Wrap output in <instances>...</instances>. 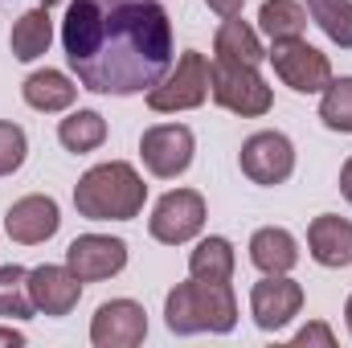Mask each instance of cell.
Segmentation results:
<instances>
[{"label": "cell", "instance_id": "cell-1", "mask_svg": "<svg viewBox=\"0 0 352 348\" xmlns=\"http://www.w3.org/2000/svg\"><path fill=\"white\" fill-rule=\"evenodd\" d=\"M62 50L90 94H148L176 62L173 17L160 0H70Z\"/></svg>", "mask_w": 352, "mask_h": 348}, {"label": "cell", "instance_id": "cell-2", "mask_svg": "<svg viewBox=\"0 0 352 348\" xmlns=\"http://www.w3.org/2000/svg\"><path fill=\"white\" fill-rule=\"evenodd\" d=\"M148 184L127 160H107L94 164L74 184V209L87 221H131L144 213Z\"/></svg>", "mask_w": 352, "mask_h": 348}, {"label": "cell", "instance_id": "cell-3", "mask_svg": "<svg viewBox=\"0 0 352 348\" xmlns=\"http://www.w3.org/2000/svg\"><path fill=\"white\" fill-rule=\"evenodd\" d=\"M164 324L176 336H197V332L226 336L238 324V295L230 283H209V279L176 283L164 299Z\"/></svg>", "mask_w": 352, "mask_h": 348}, {"label": "cell", "instance_id": "cell-4", "mask_svg": "<svg viewBox=\"0 0 352 348\" xmlns=\"http://www.w3.org/2000/svg\"><path fill=\"white\" fill-rule=\"evenodd\" d=\"M209 78H213V62L201 50H184L173 62V70L148 90V107L156 115H176V111H192L209 98Z\"/></svg>", "mask_w": 352, "mask_h": 348}, {"label": "cell", "instance_id": "cell-5", "mask_svg": "<svg viewBox=\"0 0 352 348\" xmlns=\"http://www.w3.org/2000/svg\"><path fill=\"white\" fill-rule=\"evenodd\" d=\"M209 98L242 119H258L274 107V94L263 83V74L254 66H234V62H213V78H209Z\"/></svg>", "mask_w": 352, "mask_h": 348}, {"label": "cell", "instance_id": "cell-6", "mask_svg": "<svg viewBox=\"0 0 352 348\" xmlns=\"http://www.w3.org/2000/svg\"><path fill=\"white\" fill-rule=\"evenodd\" d=\"M266 58H270L278 83L291 87L295 94H324V87L332 83V62H328V54H320L316 45H307V37L270 41Z\"/></svg>", "mask_w": 352, "mask_h": 348}, {"label": "cell", "instance_id": "cell-7", "mask_svg": "<svg viewBox=\"0 0 352 348\" xmlns=\"http://www.w3.org/2000/svg\"><path fill=\"white\" fill-rule=\"evenodd\" d=\"M205 217H209L205 213V197L197 188H173V193H164L156 201V209L148 217V230L164 246H184V242H192L205 230Z\"/></svg>", "mask_w": 352, "mask_h": 348}, {"label": "cell", "instance_id": "cell-8", "mask_svg": "<svg viewBox=\"0 0 352 348\" xmlns=\"http://www.w3.org/2000/svg\"><path fill=\"white\" fill-rule=\"evenodd\" d=\"M192 152H197V140L184 123H156L140 135L144 168L152 176H160V180H176L180 173H188Z\"/></svg>", "mask_w": 352, "mask_h": 348}, {"label": "cell", "instance_id": "cell-9", "mask_svg": "<svg viewBox=\"0 0 352 348\" xmlns=\"http://www.w3.org/2000/svg\"><path fill=\"white\" fill-rule=\"evenodd\" d=\"M238 164H242V173L250 176L254 184L274 188V184H283L287 176L295 173V144L283 131H254L242 144Z\"/></svg>", "mask_w": 352, "mask_h": 348}, {"label": "cell", "instance_id": "cell-10", "mask_svg": "<svg viewBox=\"0 0 352 348\" xmlns=\"http://www.w3.org/2000/svg\"><path fill=\"white\" fill-rule=\"evenodd\" d=\"M148 336V312L135 299H111L90 320V345L94 348H135Z\"/></svg>", "mask_w": 352, "mask_h": 348}, {"label": "cell", "instance_id": "cell-11", "mask_svg": "<svg viewBox=\"0 0 352 348\" xmlns=\"http://www.w3.org/2000/svg\"><path fill=\"white\" fill-rule=\"evenodd\" d=\"M303 312V287L291 274H266L263 283H254L250 291V316L263 332L287 328L295 316Z\"/></svg>", "mask_w": 352, "mask_h": 348}, {"label": "cell", "instance_id": "cell-12", "mask_svg": "<svg viewBox=\"0 0 352 348\" xmlns=\"http://www.w3.org/2000/svg\"><path fill=\"white\" fill-rule=\"evenodd\" d=\"M66 266L82 283H102L127 266V242L111 234H82L66 246Z\"/></svg>", "mask_w": 352, "mask_h": 348}, {"label": "cell", "instance_id": "cell-13", "mask_svg": "<svg viewBox=\"0 0 352 348\" xmlns=\"http://www.w3.org/2000/svg\"><path fill=\"white\" fill-rule=\"evenodd\" d=\"M58 226H62L58 201L45 193H29V197L12 201V209L4 213V230L16 246H41L58 234Z\"/></svg>", "mask_w": 352, "mask_h": 348}, {"label": "cell", "instance_id": "cell-14", "mask_svg": "<svg viewBox=\"0 0 352 348\" xmlns=\"http://www.w3.org/2000/svg\"><path fill=\"white\" fill-rule=\"evenodd\" d=\"M29 295H33V307L41 316H70L82 299V279L70 270V266H33L29 270Z\"/></svg>", "mask_w": 352, "mask_h": 348}, {"label": "cell", "instance_id": "cell-15", "mask_svg": "<svg viewBox=\"0 0 352 348\" xmlns=\"http://www.w3.org/2000/svg\"><path fill=\"white\" fill-rule=\"evenodd\" d=\"M307 250L328 270L349 266L352 262V221L349 217H336V213H320L307 226Z\"/></svg>", "mask_w": 352, "mask_h": 348}, {"label": "cell", "instance_id": "cell-16", "mask_svg": "<svg viewBox=\"0 0 352 348\" xmlns=\"http://www.w3.org/2000/svg\"><path fill=\"white\" fill-rule=\"evenodd\" d=\"M213 54H217L213 62H234V66H254V70L266 62L258 29L246 25L242 12H238V17H221V25H217V33H213Z\"/></svg>", "mask_w": 352, "mask_h": 348}, {"label": "cell", "instance_id": "cell-17", "mask_svg": "<svg viewBox=\"0 0 352 348\" xmlns=\"http://www.w3.org/2000/svg\"><path fill=\"white\" fill-rule=\"evenodd\" d=\"M250 262L263 270V274H291L295 262H299V242L291 230L283 226H263L254 230L250 238Z\"/></svg>", "mask_w": 352, "mask_h": 348}, {"label": "cell", "instance_id": "cell-18", "mask_svg": "<svg viewBox=\"0 0 352 348\" xmlns=\"http://www.w3.org/2000/svg\"><path fill=\"white\" fill-rule=\"evenodd\" d=\"M50 41H54V17L45 4L21 12L12 21V33H8V50L16 62H37L41 54H50Z\"/></svg>", "mask_w": 352, "mask_h": 348}, {"label": "cell", "instance_id": "cell-19", "mask_svg": "<svg viewBox=\"0 0 352 348\" xmlns=\"http://www.w3.org/2000/svg\"><path fill=\"white\" fill-rule=\"evenodd\" d=\"M25 102L33 107V111H41V115H58V111H70L74 107V98H78V83L70 78V74H62V70H37V74H29L25 78Z\"/></svg>", "mask_w": 352, "mask_h": 348}, {"label": "cell", "instance_id": "cell-20", "mask_svg": "<svg viewBox=\"0 0 352 348\" xmlns=\"http://www.w3.org/2000/svg\"><path fill=\"white\" fill-rule=\"evenodd\" d=\"M234 266H238V254H234V242L221 238V234H209L192 246L188 254V274L192 279H209V283H230L234 279Z\"/></svg>", "mask_w": 352, "mask_h": 348}, {"label": "cell", "instance_id": "cell-21", "mask_svg": "<svg viewBox=\"0 0 352 348\" xmlns=\"http://www.w3.org/2000/svg\"><path fill=\"white\" fill-rule=\"evenodd\" d=\"M258 33L270 41H295L307 33V8L299 0H263L258 8Z\"/></svg>", "mask_w": 352, "mask_h": 348}, {"label": "cell", "instance_id": "cell-22", "mask_svg": "<svg viewBox=\"0 0 352 348\" xmlns=\"http://www.w3.org/2000/svg\"><path fill=\"white\" fill-rule=\"evenodd\" d=\"M102 140H107V119L98 111H70L58 123V144L74 156H87L94 148H102Z\"/></svg>", "mask_w": 352, "mask_h": 348}, {"label": "cell", "instance_id": "cell-23", "mask_svg": "<svg viewBox=\"0 0 352 348\" xmlns=\"http://www.w3.org/2000/svg\"><path fill=\"white\" fill-rule=\"evenodd\" d=\"M33 295H29V270L25 266H0V320H29Z\"/></svg>", "mask_w": 352, "mask_h": 348}, {"label": "cell", "instance_id": "cell-24", "mask_svg": "<svg viewBox=\"0 0 352 348\" xmlns=\"http://www.w3.org/2000/svg\"><path fill=\"white\" fill-rule=\"evenodd\" d=\"M307 17L340 50H352V0H307Z\"/></svg>", "mask_w": 352, "mask_h": 348}, {"label": "cell", "instance_id": "cell-25", "mask_svg": "<svg viewBox=\"0 0 352 348\" xmlns=\"http://www.w3.org/2000/svg\"><path fill=\"white\" fill-rule=\"evenodd\" d=\"M320 119L328 131H340V135H352V74L349 78H332L324 87V98H320Z\"/></svg>", "mask_w": 352, "mask_h": 348}, {"label": "cell", "instance_id": "cell-26", "mask_svg": "<svg viewBox=\"0 0 352 348\" xmlns=\"http://www.w3.org/2000/svg\"><path fill=\"white\" fill-rule=\"evenodd\" d=\"M29 156V140H25V127L0 119V176H12Z\"/></svg>", "mask_w": 352, "mask_h": 348}, {"label": "cell", "instance_id": "cell-27", "mask_svg": "<svg viewBox=\"0 0 352 348\" xmlns=\"http://www.w3.org/2000/svg\"><path fill=\"white\" fill-rule=\"evenodd\" d=\"M291 345H324V348H332L336 345V336H332V328H328L324 320H316V324L299 328V332L291 336Z\"/></svg>", "mask_w": 352, "mask_h": 348}, {"label": "cell", "instance_id": "cell-28", "mask_svg": "<svg viewBox=\"0 0 352 348\" xmlns=\"http://www.w3.org/2000/svg\"><path fill=\"white\" fill-rule=\"evenodd\" d=\"M205 4H209V8H213L217 17H238L246 0H205Z\"/></svg>", "mask_w": 352, "mask_h": 348}, {"label": "cell", "instance_id": "cell-29", "mask_svg": "<svg viewBox=\"0 0 352 348\" xmlns=\"http://www.w3.org/2000/svg\"><path fill=\"white\" fill-rule=\"evenodd\" d=\"M340 193H344V201L352 205V156L344 160V168H340Z\"/></svg>", "mask_w": 352, "mask_h": 348}, {"label": "cell", "instance_id": "cell-30", "mask_svg": "<svg viewBox=\"0 0 352 348\" xmlns=\"http://www.w3.org/2000/svg\"><path fill=\"white\" fill-rule=\"evenodd\" d=\"M0 345L21 348V345H25V332H16V328H0Z\"/></svg>", "mask_w": 352, "mask_h": 348}, {"label": "cell", "instance_id": "cell-31", "mask_svg": "<svg viewBox=\"0 0 352 348\" xmlns=\"http://www.w3.org/2000/svg\"><path fill=\"white\" fill-rule=\"evenodd\" d=\"M344 324H349V332H352V295H349V303H344Z\"/></svg>", "mask_w": 352, "mask_h": 348}, {"label": "cell", "instance_id": "cell-32", "mask_svg": "<svg viewBox=\"0 0 352 348\" xmlns=\"http://www.w3.org/2000/svg\"><path fill=\"white\" fill-rule=\"evenodd\" d=\"M37 4H45V8H50V4H58V0H37Z\"/></svg>", "mask_w": 352, "mask_h": 348}]
</instances>
